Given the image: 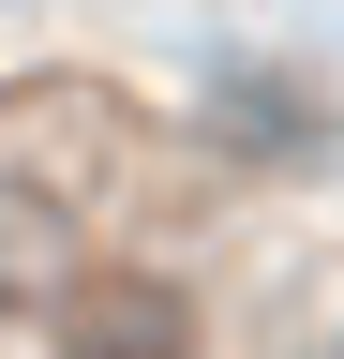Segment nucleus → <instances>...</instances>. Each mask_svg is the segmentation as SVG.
Listing matches in <instances>:
<instances>
[{"label": "nucleus", "mask_w": 344, "mask_h": 359, "mask_svg": "<svg viewBox=\"0 0 344 359\" xmlns=\"http://www.w3.org/2000/svg\"><path fill=\"white\" fill-rule=\"evenodd\" d=\"M60 359H195V314L150 285V269H105V285H75L60 314Z\"/></svg>", "instance_id": "1"}, {"label": "nucleus", "mask_w": 344, "mask_h": 359, "mask_svg": "<svg viewBox=\"0 0 344 359\" xmlns=\"http://www.w3.org/2000/svg\"><path fill=\"white\" fill-rule=\"evenodd\" d=\"M329 359H344V344H329Z\"/></svg>", "instance_id": "2"}]
</instances>
